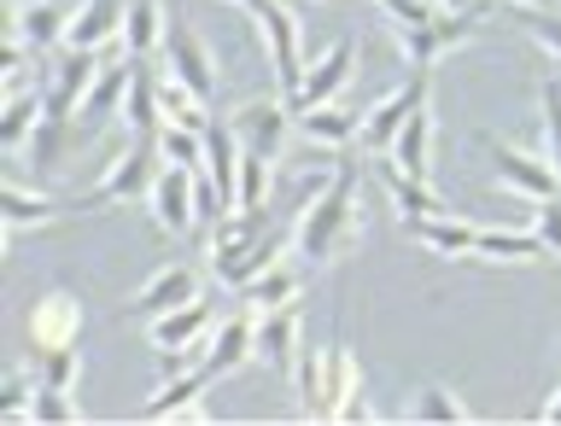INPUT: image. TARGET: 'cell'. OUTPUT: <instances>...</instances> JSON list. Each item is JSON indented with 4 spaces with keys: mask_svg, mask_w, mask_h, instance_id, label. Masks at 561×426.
<instances>
[{
    "mask_svg": "<svg viewBox=\"0 0 561 426\" xmlns=\"http://www.w3.org/2000/svg\"><path fill=\"white\" fill-rule=\"evenodd\" d=\"M357 240H363V175L357 164H345L293 222V257L316 269V263H340Z\"/></svg>",
    "mask_w": 561,
    "mask_h": 426,
    "instance_id": "cell-1",
    "label": "cell"
},
{
    "mask_svg": "<svg viewBox=\"0 0 561 426\" xmlns=\"http://www.w3.org/2000/svg\"><path fill=\"white\" fill-rule=\"evenodd\" d=\"M222 315L205 304V298H193V304H175L164 315H152L147 322V345L158 350V362H164V375H182V368L199 357L205 362V350H210V333H217Z\"/></svg>",
    "mask_w": 561,
    "mask_h": 426,
    "instance_id": "cell-2",
    "label": "cell"
},
{
    "mask_svg": "<svg viewBox=\"0 0 561 426\" xmlns=\"http://www.w3.org/2000/svg\"><path fill=\"white\" fill-rule=\"evenodd\" d=\"M480 147L491 158V175H497V187L503 193H520V199H556L561 193V170L550 164V158H538V152H526L515 147V140H503V135H480Z\"/></svg>",
    "mask_w": 561,
    "mask_h": 426,
    "instance_id": "cell-3",
    "label": "cell"
},
{
    "mask_svg": "<svg viewBox=\"0 0 561 426\" xmlns=\"http://www.w3.org/2000/svg\"><path fill=\"white\" fill-rule=\"evenodd\" d=\"M158 164H164V158H158V140L129 135V147L112 158V170L88 187V205H140V199H152Z\"/></svg>",
    "mask_w": 561,
    "mask_h": 426,
    "instance_id": "cell-4",
    "label": "cell"
},
{
    "mask_svg": "<svg viewBox=\"0 0 561 426\" xmlns=\"http://www.w3.org/2000/svg\"><path fill=\"white\" fill-rule=\"evenodd\" d=\"M270 205H240V210H228V217L217 222V240H210V275L222 280L228 292H240V280H245V252L270 234Z\"/></svg>",
    "mask_w": 561,
    "mask_h": 426,
    "instance_id": "cell-5",
    "label": "cell"
},
{
    "mask_svg": "<svg viewBox=\"0 0 561 426\" xmlns=\"http://www.w3.org/2000/svg\"><path fill=\"white\" fill-rule=\"evenodd\" d=\"M257 18V35L263 47H270V65H275V82H280V100L293 105V94L305 88V53H298V12L287 7V0H263V7L252 12Z\"/></svg>",
    "mask_w": 561,
    "mask_h": 426,
    "instance_id": "cell-6",
    "label": "cell"
},
{
    "mask_svg": "<svg viewBox=\"0 0 561 426\" xmlns=\"http://www.w3.org/2000/svg\"><path fill=\"white\" fill-rule=\"evenodd\" d=\"M421 100H433V82H427V70H421V65H410V82H403V88H392L386 100H375V105L363 112V135H357V147H363L368 158L392 152L398 129L410 123V112H415Z\"/></svg>",
    "mask_w": 561,
    "mask_h": 426,
    "instance_id": "cell-7",
    "label": "cell"
},
{
    "mask_svg": "<svg viewBox=\"0 0 561 426\" xmlns=\"http://www.w3.org/2000/svg\"><path fill=\"white\" fill-rule=\"evenodd\" d=\"M158 65H164V77H175L182 88H193V94L210 105V94H217V59H210V42L193 24L170 18V35H164V47H158Z\"/></svg>",
    "mask_w": 561,
    "mask_h": 426,
    "instance_id": "cell-8",
    "label": "cell"
},
{
    "mask_svg": "<svg viewBox=\"0 0 561 426\" xmlns=\"http://www.w3.org/2000/svg\"><path fill=\"white\" fill-rule=\"evenodd\" d=\"M228 123H234L240 147L257 152V158H270V164H280V158H287V140L298 135V117H293L287 100H245Z\"/></svg>",
    "mask_w": 561,
    "mask_h": 426,
    "instance_id": "cell-9",
    "label": "cell"
},
{
    "mask_svg": "<svg viewBox=\"0 0 561 426\" xmlns=\"http://www.w3.org/2000/svg\"><path fill=\"white\" fill-rule=\"evenodd\" d=\"M357 59H363V47H357V35H340L322 59H310L305 70V88L293 94V117L298 112H316V105H333L345 94L351 82H357Z\"/></svg>",
    "mask_w": 561,
    "mask_h": 426,
    "instance_id": "cell-10",
    "label": "cell"
},
{
    "mask_svg": "<svg viewBox=\"0 0 561 426\" xmlns=\"http://www.w3.org/2000/svg\"><path fill=\"white\" fill-rule=\"evenodd\" d=\"M473 35V12H433L427 24H398V47H403V59L421 65V70H433L445 53H456Z\"/></svg>",
    "mask_w": 561,
    "mask_h": 426,
    "instance_id": "cell-11",
    "label": "cell"
},
{
    "mask_svg": "<svg viewBox=\"0 0 561 426\" xmlns=\"http://www.w3.org/2000/svg\"><path fill=\"white\" fill-rule=\"evenodd\" d=\"M193 182H199V170H182V164H164L158 170V182H152V217L164 234H193L199 228V205H193Z\"/></svg>",
    "mask_w": 561,
    "mask_h": 426,
    "instance_id": "cell-12",
    "label": "cell"
},
{
    "mask_svg": "<svg viewBox=\"0 0 561 426\" xmlns=\"http://www.w3.org/2000/svg\"><path fill=\"white\" fill-rule=\"evenodd\" d=\"M193 298H205L199 292V275L187 269V263H164L158 275H147L140 287L129 292V304H123V315H140V322H152V315H164L175 304H193Z\"/></svg>",
    "mask_w": 561,
    "mask_h": 426,
    "instance_id": "cell-13",
    "label": "cell"
},
{
    "mask_svg": "<svg viewBox=\"0 0 561 426\" xmlns=\"http://www.w3.org/2000/svg\"><path fill=\"white\" fill-rule=\"evenodd\" d=\"M65 30H70V12L59 0H12L7 7V35L12 42H24L35 59L53 47H65Z\"/></svg>",
    "mask_w": 561,
    "mask_h": 426,
    "instance_id": "cell-14",
    "label": "cell"
},
{
    "mask_svg": "<svg viewBox=\"0 0 561 426\" xmlns=\"http://www.w3.org/2000/svg\"><path fill=\"white\" fill-rule=\"evenodd\" d=\"M105 65V53H82V47H59V65H53V82H47V112L53 117H77L88 88H94Z\"/></svg>",
    "mask_w": 561,
    "mask_h": 426,
    "instance_id": "cell-15",
    "label": "cell"
},
{
    "mask_svg": "<svg viewBox=\"0 0 561 426\" xmlns=\"http://www.w3.org/2000/svg\"><path fill=\"white\" fill-rule=\"evenodd\" d=\"M88 322V310H82V298L77 292H42L30 304V345L35 350H53V345H77V333Z\"/></svg>",
    "mask_w": 561,
    "mask_h": 426,
    "instance_id": "cell-16",
    "label": "cell"
},
{
    "mask_svg": "<svg viewBox=\"0 0 561 426\" xmlns=\"http://www.w3.org/2000/svg\"><path fill=\"white\" fill-rule=\"evenodd\" d=\"M245 362H257V310L245 304L240 315H222L217 333H210V350H205V375L210 380H222V375H234V368Z\"/></svg>",
    "mask_w": 561,
    "mask_h": 426,
    "instance_id": "cell-17",
    "label": "cell"
},
{
    "mask_svg": "<svg viewBox=\"0 0 561 426\" xmlns=\"http://www.w3.org/2000/svg\"><path fill=\"white\" fill-rule=\"evenodd\" d=\"M205 385H210L205 362H199V368H182V375H170L164 385H158V398L147 403V410H140V421H182V426L210 421V410H205Z\"/></svg>",
    "mask_w": 561,
    "mask_h": 426,
    "instance_id": "cell-18",
    "label": "cell"
},
{
    "mask_svg": "<svg viewBox=\"0 0 561 426\" xmlns=\"http://www.w3.org/2000/svg\"><path fill=\"white\" fill-rule=\"evenodd\" d=\"M129 82H135V65H117V59L100 65V77H94V88H88V100H82V112H77V123H82L88 135H100L105 123L123 117V105H129Z\"/></svg>",
    "mask_w": 561,
    "mask_h": 426,
    "instance_id": "cell-19",
    "label": "cell"
},
{
    "mask_svg": "<svg viewBox=\"0 0 561 426\" xmlns=\"http://www.w3.org/2000/svg\"><path fill=\"white\" fill-rule=\"evenodd\" d=\"M65 47H82V53L123 47V0H82V7L70 12Z\"/></svg>",
    "mask_w": 561,
    "mask_h": 426,
    "instance_id": "cell-20",
    "label": "cell"
},
{
    "mask_svg": "<svg viewBox=\"0 0 561 426\" xmlns=\"http://www.w3.org/2000/svg\"><path fill=\"white\" fill-rule=\"evenodd\" d=\"M392 170H403V175H415V182H433V100H421L415 112H410V123L398 129V140H392V152H380Z\"/></svg>",
    "mask_w": 561,
    "mask_h": 426,
    "instance_id": "cell-21",
    "label": "cell"
},
{
    "mask_svg": "<svg viewBox=\"0 0 561 426\" xmlns=\"http://www.w3.org/2000/svg\"><path fill=\"white\" fill-rule=\"evenodd\" d=\"M257 362L270 375H293L298 368V304L257 310Z\"/></svg>",
    "mask_w": 561,
    "mask_h": 426,
    "instance_id": "cell-22",
    "label": "cell"
},
{
    "mask_svg": "<svg viewBox=\"0 0 561 426\" xmlns=\"http://www.w3.org/2000/svg\"><path fill=\"white\" fill-rule=\"evenodd\" d=\"M298 135L310 140V147L322 152H345L351 140L363 135V112H351V105H316V112H298Z\"/></svg>",
    "mask_w": 561,
    "mask_h": 426,
    "instance_id": "cell-23",
    "label": "cell"
},
{
    "mask_svg": "<svg viewBox=\"0 0 561 426\" xmlns=\"http://www.w3.org/2000/svg\"><path fill=\"white\" fill-rule=\"evenodd\" d=\"M380 182H386V199H392V210H398V222L410 228V222H427V217H445V199L433 193V182H415V175H403V170H392L380 158Z\"/></svg>",
    "mask_w": 561,
    "mask_h": 426,
    "instance_id": "cell-24",
    "label": "cell"
},
{
    "mask_svg": "<svg viewBox=\"0 0 561 426\" xmlns=\"http://www.w3.org/2000/svg\"><path fill=\"white\" fill-rule=\"evenodd\" d=\"M240 158H245V147L234 135V123H210L205 129V175L222 187L228 205H240Z\"/></svg>",
    "mask_w": 561,
    "mask_h": 426,
    "instance_id": "cell-25",
    "label": "cell"
},
{
    "mask_svg": "<svg viewBox=\"0 0 561 426\" xmlns=\"http://www.w3.org/2000/svg\"><path fill=\"white\" fill-rule=\"evenodd\" d=\"M473 257H480V263H550L538 228H480Z\"/></svg>",
    "mask_w": 561,
    "mask_h": 426,
    "instance_id": "cell-26",
    "label": "cell"
},
{
    "mask_svg": "<svg viewBox=\"0 0 561 426\" xmlns=\"http://www.w3.org/2000/svg\"><path fill=\"white\" fill-rule=\"evenodd\" d=\"M410 234L427 245L433 257H445V263H468L473 257V240H480V228L462 222V217H427V222H410Z\"/></svg>",
    "mask_w": 561,
    "mask_h": 426,
    "instance_id": "cell-27",
    "label": "cell"
},
{
    "mask_svg": "<svg viewBox=\"0 0 561 426\" xmlns=\"http://www.w3.org/2000/svg\"><path fill=\"white\" fill-rule=\"evenodd\" d=\"M164 35H170V12L158 7V0H129V7H123V53H129V59L158 53Z\"/></svg>",
    "mask_w": 561,
    "mask_h": 426,
    "instance_id": "cell-28",
    "label": "cell"
},
{
    "mask_svg": "<svg viewBox=\"0 0 561 426\" xmlns=\"http://www.w3.org/2000/svg\"><path fill=\"white\" fill-rule=\"evenodd\" d=\"M59 217V205H53V193L42 187H24V182H7V205H0V222H7V240L30 234V228H47Z\"/></svg>",
    "mask_w": 561,
    "mask_h": 426,
    "instance_id": "cell-29",
    "label": "cell"
},
{
    "mask_svg": "<svg viewBox=\"0 0 561 426\" xmlns=\"http://www.w3.org/2000/svg\"><path fill=\"white\" fill-rule=\"evenodd\" d=\"M357 357H351V345H328L322 350V421H340V410L351 398H357Z\"/></svg>",
    "mask_w": 561,
    "mask_h": 426,
    "instance_id": "cell-30",
    "label": "cell"
},
{
    "mask_svg": "<svg viewBox=\"0 0 561 426\" xmlns=\"http://www.w3.org/2000/svg\"><path fill=\"white\" fill-rule=\"evenodd\" d=\"M47 117V94L42 88H24V94H7V105H0V140H7V152H24L35 129H42Z\"/></svg>",
    "mask_w": 561,
    "mask_h": 426,
    "instance_id": "cell-31",
    "label": "cell"
},
{
    "mask_svg": "<svg viewBox=\"0 0 561 426\" xmlns=\"http://www.w3.org/2000/svg\"><path fill=\"white\" fill-rule=\"evenodd\" d=\"M298 292H305V275H298V263L280 257V263H270V269H263L240 298H245L252 310H280V304H298Z\"/></svg>",
    "mask_w": 561,
    "mask_h": 426,
    "instance_id": "cell-32",
    "label": "cell"
},
{
    "mask_svg": "<svg viewBox=\"0 0 561 426\" xmlns=\"http://www.w3.org/2000/svg\"><path fill=\"white\" fill-rule=\"evenodd\" d=\"M123 123H129V135H140V140H152L158 123H164V105H158V77H152V70H140V65H135V82H129Z\"/></svg>",
    "mask_w": 561,
    "mask_h": 426,
    "instance_id": "cell-33",
    "label": "cell"
},
{
    "mask_svg": "<svg viewBox=\"0 0 561 426\" xmlns=\"http://www.w3.org/2000/svg\"><path fill=\"white\" fill-rule=\"evenodd\" d=\"M403 421H427V426H462L468 421V403L450 392V385H415L410 392V410Z\"/></svg>",
    "mask_w": 561,
    "mask_h": 426,
    "instance_id": "cell-34",
    "label": "cell"
},
{
    "mask_svg": "<svg viewBox=\"0 0 561 426\" xmlns=\"http://www.w3.org/2000/svg\"><path fill=\"white\" fill-rule=\"evenodd\" d=\"M82 140H88V135L70 140V117H53V112H47V117H42V129H35V140L24 147V164H30V170H53L70 147H82Z\"/></svg>",
    "mask_w": 561,
    "mask_h": 426,
    "instance_id": "cell-35",
    "label": "cell"
},
{
    "mask_svg": "<svg viewBox=\"0 0 561 426\" xmlns=\"http://www.w3.org/2000/svg\"><path fill=\"white\" fill-rule=\"evenodd\" d=\"M158 158L164 164H182V170H205V135L182 129V123H158Z\"/></svg>",
    "mask_w": 561,
    "mask_h": 426,
    "instance_id": "cell-36",
    "label": "cell"
},
{
    "mask_svg": "<svg viewBox=\"0 0 561 426\" xmlns=\"http://www.w3.org/2000/svg\"><path fill=\"white\" fill-rule=\"evenodd\" d=\"M30 421L35 426H77L82 410L70 403L65 385H35V398H30Z\"/></svg>",
    "mask_w": 561,
    "mask_h": 426,
    "instance_id": "cell-37",
    "label": "cell"
},
{
    "mask_svg": "<svg viewBox=\"0 0 561 426\" xmlns=\"http://www.w3.org/2000/svg\"><path fill=\"white\" fill-rule=\"evenodd\" d=\"M270 193H275V164H270V158H257V152H245L240 158V205L257 210V205H270Z\"/></svg>",
    "mask_w": 561,
    "mask_h": 426,
    "instance_id": "cell-38",
    "label": "cell"
},
{
    "mask_svg": "<svg viewBox=\"0 0 561 426\" xmlns=\"http://www.w3.org/2000/svg\"><path fill=\"white\" fill-rule=\"evenodd\" d=\"M77 375H82V362H77V350L70 345H53V350H35V380L42 385H77Z\"/></svg>",
    "mask_w": 561,
    "mask_h": 426,
    "instance_id": "cell-39",
    "label": "cell"
},
{
    "mask_svg": "<svg viewBox=\"0 0 561 426\" xmlns=\"http://www.w3.org/2000/svg\"><path fill=\"white\" fill-rule=\"evenodd\" d=\"M293 385H298V398H305V415L322 421V350H305V357H298Z\"/></svg>",
    "mask_w": 561,
    "mask_h": 426,
    "instance_id": "cell-40",
    "label": "cell"
},
{
    "mask_svg": "<svg viewBox=\"0 0 561 426\" xmlns=\"http://www.w3.org/2000/svg\"><path fill=\"white\" fill-rule=\"evenodd\" d=\"M543 158H550V164L561 170V77H550L543 82Z\"/></svg>",
    "mask_w": 561,
    "mask_h": 426,
    "instance_id": "cell-41",
    "label": "cell"
},
{
    "mask_svg": "<svg viewBox=\"0 0 561 426\" xmlns=\"http://www.w3.org/2000/svg\"><path fill=\"white\" fill-rule=\"evenodd\" d=\"M520 24H526V35L550 53V59L561 65V12L550 7V12H538V7H520Z\"/></svg>",
    "mask_w": 561,
    "mask_h": 426,
    "instance_id": "cell-42",
    "label": "cell"
},
{
    "mask_svg": "<svg viewBox=\"0 0 561 426\" xmlns=\"http://www.w3.org/2000/svg\"><path fill=\"white\" fill-rule=\"evenodd\" d=\"M35 385H42V380L24 375V368L0 380V415H7V421H30V398H35Z\"/></svg>",
    "mask_w": 561,
    "mask_h": 426,
    "instance_id": "cell-43",
    "label": "cell"
},
{
    "mask_svg": "<svg viewBox=\"0 0 561 426\" xmlns=\"http://www.w3.org/2000/svg\"><path fill=\"white\" fill-rule=\"evenodd\" d=\"M533 228H538V240H543V252H550V263H561V193L533 210Z\"/></svg>",
    "mask_w": 561,
    "mask_h": 426,
    "instance_id": "cell-44",
    "label": "cell"
},
{
    "mask_svg": "<svg viewBox=\"0 0 561 426\" xmlns=\"http://www.w3.org/2000/svg\"><path fill=\"white\" fill-rule=\"evenodd\" d=\"M340 421H375V410H368V403H363V392H357V398H351L345 410H340Z\"/></svg>",
    "mask_w": 561,
    "mask_h": 426,
    "instance_id": "cell-45",
    "label": "cell"
},
{
    "mask_svg": "<svg viewBox=\"0 0 561 426\" xmlns=\"http://www.w3.org/2000/svg\"><path fill=\"white\" fill-rule=\"evenodd\" d=\"M438 12H485V0H433Z\"/></svg>",
    "mask_w": 561,
    "mask_h": 426,
    "instance_id": "cell-46",
    "label": "cell"
},
{
    "mask_svg": "<svg viewBox=\"0 0 561 426\" xmlns=\"http://www.w3.org/2000/svg\"><path fill=\"white\" fill-rule=\"evenodd\" d=\"M538 421H543V426H561V392H550V403L538 410Z\"/></svg>",
    "mask_w": 561,
    "mask_h": 426,
    "instance_id": "cell-47",
    "label": "cell"
},
{
    "mask_svg": "<svg viewBox=\"0 0 561 426\" xmlns=\"http://www.w3.org/2000/svg\"><path fill=\"white\" fill-rule=\"evenodd\" d=\"M508 7H515V12H520V7H538V12H550L556 0H508Z\"/></svg>",
    "mask_w": 561,
    "mask_h": 426,
    "instance_id": "cell-48",
    "label": "cell"
},
{
    "mask_svg": "<svg viewBox=\"0 0 561 426\" xmlns=\"http://www.w3.org/2000/svg\"><path fill=\"white\" fill-rule=\"evenodd\" d=\"M228 7H240V12H257V7H263V0H228Z\"/></svg>",
    "mask_w": 561,
    "mask_h": 426,
    "instance_id": "cell-49",
    "label": "cell"
},
{
    "mask_svg": "<svg viewBox=\"0 0 561 426\" xmlns=\"http://www.w3.org/2000/svg\"><path fill=\"white\" fill-rule=\"evenodd\" d=\"M375 7H386V0H375Z\"/></svg>",
    "mask_w": 561,
    "mask_h": 426,
    "instance_id": "cell-50",
    "label": "cell"
}]
</instances>
